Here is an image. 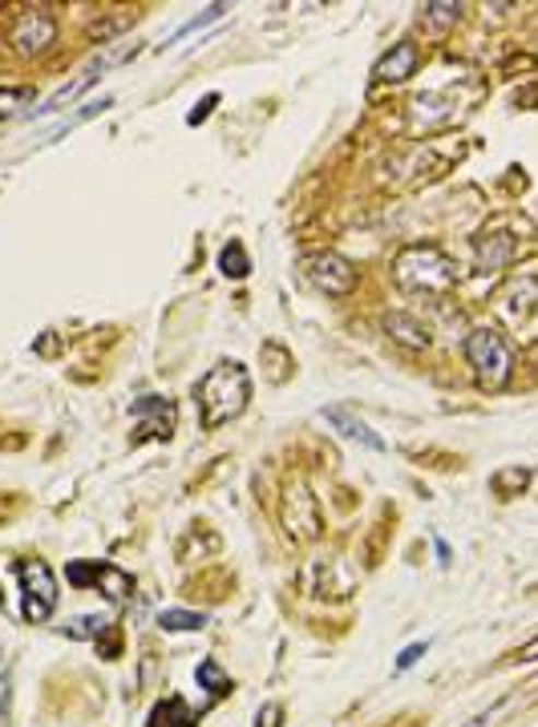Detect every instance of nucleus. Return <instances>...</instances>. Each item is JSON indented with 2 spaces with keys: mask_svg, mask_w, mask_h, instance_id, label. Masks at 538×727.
I'll return each instance as SVG.
<instances>
[{
  "mask_svg": "<svg viewBox=\"0 0 538 727\" xmlns=\"http://www.w3.org/2000/svg\"><path fill=\"white\" fill-rule=\"evenodd\" d=\"M195 404H199L202 429L235 421L252 404V372L243 368L239 360H219L215 368L195 384Z\"/></svg>",
  "mask_w": 538,
  "mask_h": 727,
  "instance_id": "1",
  "label": "nucleus"
},
{
  "mask_svg": "<svg viewBox=\"0 0 538 727\" xmlns=\"http://www.w3.org/2000/svg\"><path fill=\"white\" fill-rule=\"evenodd\" d=\"M393 279L405 291H433L437 295V291H449L458 283V263L430 243H418L393 259Z\"/></svg>",
  "mask_w": 538,
  "mask_h": 727,
  "instance_id": "2",
  "label": "nucleus"
},
{
  "mask_svg": "<svg viewBox=\"0 0 538 727\" xmlns=\"http://www.w3.org/2000/svg\"><path fill=\"white\" fill-rule=\"evenodd\" d=\"M466 356H470L482 388H490V392H494V388H506L511 368H514V348L499 328H473L470 336H466Z\"/></svg>",
  "mask_w": 538,
  "mask_h": 727,
  "instance_id": "3",
  "label": "nucleus"
},
{
  "mask_svg": "<svg viewBox=\"0 0 538 727\" xmlns=\"http://www.w3.org/2000/svg\"><path fill=\"white\" fill-rule=\"evenodd\" d=\"M16 578H21V614L25 622L40 626V622L54 619L57 610V578L45 562H21L16 566Z\"/></svg>",
  "mask_w": 538,
  "mask_h": 727,
  "instance_id": "4",
  "label": "nucleus"
},
{
  "mask_svg": "<svg viewBox=\"0 0 538 727\" xmlns=\"http://www.w3.org/2000/svg\"><path fill=\"white\" fill-rule=\"evenodd\" d=\"M66 578H69V586H78V590L97 586V590H102L109 602H118V607L130 598V590H134V578H130L126 570L109 566V562H69Z\"/></svg>",
  "mask_w": 538,
  "mask_h": 727,
  "instance_id": "5",
  "label": "nucleus"
},
{
  "mask_svg": "<svg viewBox=\"0 0 538 727\" xmlns=\"http://www.w3.org/2000/svg\"><path fill=\"white\" fill-rule=\"evenodd\" d=\"M304 275L312 288H320L324 295H349L356 288V267L337 251H320L304 259Z\"/></svg>",
  "mask_w": 538,
  "mask_h": 727,
  "instance_id": "6",
  "label": "nucleus"
},
{
  "mask_svg": "<svg viewBox=\"0 0 538 727\" xmlns=\"http://www.w3.org/2000/svg\"><path fill=\"white\" fill-rule=\"evenodd\" d=\"M57 37V25L49 13H40V9H28V13H21V21L13 25V45L21 49L25 57H37L45 54L49 45H54Z\"/></svg>",
  "mask_w": 538,
  "mask_h": 727,
  "instance_id": "7",
  "label": "nucleus"
},
{
  "mask_svg": "<svg viewBox=\"0 0 538 727\" xmlns=\"http://www.w3.org/2000/svg\"><path fill=\"white\" fill-rule=\"evenodd\" d=\"M514 251H518V238L506 235V231H482L478 243H473V267L490 275V271H502V267H511Z\"/></svg>",
  "mask_w": 538,
  "mask_h": 727,
  "instance_id": "8",
  "label": "nucleus"
},
{
  "mask_svg": "<svg viewBox=\"0 0 538 727\" xmlns=\"http://www.w3.org/2000/svg\"><path fill=\"white\" fill-rule=\"evenodd\" d=\"M421 66V54L413 40H401V45H393L389 54L381 57L377 66H373V81L377 85H393V81H409L418 73Z\"/></svg>",
  "mask_w": 538,
  "mask_h": 727,
  "instance_id": "9",
  "label": "nucleus"
},
{
  "mask_svg": "<svg viewBox=\"0 0 538 727\" xmlns=\"http://www.w3.org/2000/svg\"><path fill=\"white\" fill-rule=\"evenodd\" d=\"M118 61H126V54H114V57H94V61H90V66H85V73H78V81H73V85H66V90L57 93V97H49V102H45V109H57V106H66V102H73V97H81V93L85 90H94L97 85V78H102V73H109V69L118 66ZM45 109H40V114H45Z\"/></svg>",
  "mask_w": 538,
  "mask_h": 727,
  "instance_id": "10",
  "label": "nucleus"
},
{
  "mask_svg": "<svg viewBox=\"0 0 538 727\" xmlns=\"http://www.w3.org/2000/svg\"><path fill=\"white\" fill-rule=\"evenodd\" d=\"M199 724V712L190 707L183 695H171V700H159L150 707L147 727H195Z\"/></svg>",
  "mask_w": 538,
  "mask_h": 727,
  "instance_id": "11",
  "label": "nucleus"
},
{
  "mask_svg": "<svg viewBox=\"0 0 538 727\" xmlns=\"http://www.w3.org/2000/svg\"><path fill=\"white\" fill-rule=\"evenodd\" d=\"M385 331H389L397 344L413 348V352H425V348H430V331L421 328L413 316H405V312H389V316H385Z\"/></svg>",
  "mask_w": 538,
  "mask_h": 727,
  "instance_id": "12",
  "label": "nucleus"
},
{
  "mask_svg": "<svg viewBox=\"0 0 538 727\" xmlns=\"http://www.w3.org/2000/svg\"><path fill=\"white\" fill-rule=\"evenodd\" d=\"M324 421L328 424H337L340 433L349 436V441H356V445H369V449H385V441H381L377 433H373V429H369V424H361L356 421V417H349V412H337V409H324Z\"/></svg>",
  "mask_w": 538,
  "mask_h": 727,
  "instance_id": "13",
  "label": "nucleus"
},
{
  "mask_svg": "<svg viewBox=\"0 0 538 727\" xmlns=\"http://www.w3.org/2000/svg\"><path fill=\"white\" fill-rule=\"evenodd\" d=\"M134 412L138 417H154V429H147L150 436H159V441H166L171 436V429H175V404L171 400H162V397H142L134 404Z\"/></svg>",
  "mask_w": 538,
  "mask_h": 727,
  "instance_id": "14",
  "label": "nucleus"
},
{
  "mask_svg": "<svg viewBox=\"0 0 538 727\" xmlns=\"http://www.w3.org/2000/svg\"><path fill=\"white\" fill-rule=\"evenodd\" d=\"M159 626L171 631V635H187V631H202L207 626V614H199V610H162Z\"/></svg>",
  "mask_w": 538,
  "mask_h": 727,
  "instance_id": "15",
  "label": "nucleus"
},
{
  "mask_svg": "<svg viewBox=\"0 0 538 727\" xmlns=\"http://www.w3.org/2000/svg\"><path fill=\"white\" fill-rule=\"evenodd\" d=\"M37 102V90L33 85H4L0 90V118H16V114H28V106Z\"/></svg>",
  "mask_w": 538,
  "mask_h": 727,
  "instance_id": "16",
  "label": "nucleus"
},
{
  "mask_svg": "<svg viewBox=\"0 0 538 727\" xmlns=\"http://www.w3.org/2000/svg\"><path fill=\"white\" fill-rule=\"evenodd\" d=\"M219 271L227 279H247L252 275V259H247V251H243L239 243H227L223 251H219Z\"/></svg>",
  "mask_w": 538,
  "mask_h": 727,
  "instance_id": "17",
  "label": "nucleus"
},
{
  "mask_svg": "<svg viewBox=\"0 0 538 727\" xmlns=\"http://www.w3.org/2000/svg\"><path fill=\"white\" fill-rule=\"evenodd\" d=\"M195 679H199V683L211 691V695H227V691H231V675L223 671L215 659H202L199 667H195Z\"/></svg>",
  "mask_w": 538,
  "mask_h": 727,
  "instance_id": "18",
  "label": "nucleus"
},
{
  "mask_svg": "<svg viewBox=\"0 0 538 727\" xmlns=\"http://www.w3.org/2000/svg\"><path fill=\"white\" fill-rule=\"evenodd\" d=\"M223 13H227V4H211V9H202V13L195 16V21H190V25H183V28H178L175 37H171V45H175V40H183V37H190V33H199L202 25H215V21H219V16H223Z\"/></svg>",
  "mask_w": 538,
  "mask_h": 727,
  "instance_id": "19",
  "label": "nucleus"
},
{
  "mask_svg": "<svg viewBox=\"0 0 538 727\" xmlns=\"http://www.w3.org/2000/svg\"><path fill=\"white\" fill-rule=\"evenodd\" d=\"M425 650H430V643H409V647L397 655V675L409 671V667H418V659L425 655Z\"/></svg>",
  "mask_w": 538,
  "mask_h": 727,
  "instance_id": "20",
  "label": "nucleus"
},
{
  "mask_svg": "<svg viewBox=\"0 0 538 727\" xmlns=\"http://www.w3.org/2000/svg\"><path fill=\"white\" fill-rule=\"evenodd\" d=\"M425 13H430V21L437 16V25H449V21H454V16L461 13V4H430Z\"/></svg>",
  "mask_w": 538,
  "mask_h": 727,
  "instance_id": "21",
  "label": "nucleus"
},
{
  "mask_svg": "<svg viewBox=\"0 0 538 727\" xmlns=\"http://www.w3.org/2000/svg\"><path fill=\"white\" fill-rule=\"evenodd\" d=\"M215 102H219L215 93H211V97H207V102H199V106H195V114H190V118H187L190 126H199V121L207 118V109H215Z\"/></svg>",
  "mask_w": 538,
  "mask_h": 727,
  "instance_id": "22",
  "label": "nucleus"
},
{
  "mask_svg": "<svg viewBox=\"0 0 538 727\" xmlns=\"http://www.w3.org/2000/svg\"><path fill=\"white\" fill-rule=\"evenodd\" d=\"M280 724V712H276V707H264V712H259V727H276Z\"/></svg>",
  "mask_w": 538,
  "mask_h": 727,
  "instance_id": "23",
  "label": "nucleus"
},
{
  "mask_svg": "<svg viewBox=\"0 0 538 727\" xmlns=\"http://www.w3.org/2000/svg\"><path fill=\"white\" fill-rule=\"evenodd\" d=\"M486 719H490V712H486V715H478V719H473V724H461V727H482Z\"/></svg>",
  "mask_w": 538,
  "mask_h": 727,
  "instance_id": "24",
  "label": "nucleus"
}]
</instances>
